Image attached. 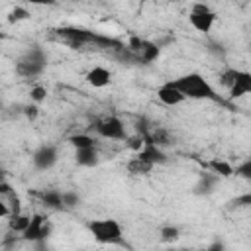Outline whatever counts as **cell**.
<instances>
[{
  "instance_id": "6da1fadb",
  "label": "cell",
  "mask_w": 251,
  "mask_h": 251,
  "mask_svg": "<svg viewBox=\"0 0 251 251\" xmlns=\"http://www.w3.org/2000/svg\"><path fill=\"white\" fill-rule=\"evenodd\" d=\"M171 82L184 94L186 100H218L216 88L200 73H186L178 78H173Z\"/></svg>"
},
{
  "instance_id": "7a4b0ae2",
  "label": "cell",
  "mask_w": 251,
  "mask_h": 251,
  "mask_svg": "<svg viewBox=\"0 0 251 251\" xmlns=\"http://www.w3.org/2000/svg\"><path fill=\"white\" fill-rule=\"evenodd\" d=\"M86 229L90 231L94 241L102 245H124V229L118 220H112V218L88 220Z\"/></svg>"
},
{
  "instance_id": "3957f363",
  "label": "cell",
  "mask_w": 251,
  "mask_h": 251,
  "mask_svg": "<svg viewBox=\"0 0 251 251\" xmlns=\"http://www.w3.org/2000/svg\"><path fill=\"white\" fill-rule=\"evenodd\" d=\"M90 129L104 139H116V141H126L127 131H126V124L118 118V116H106L98 122H94L90 126Z\"/></svg>"
},
{
  "instance_id": "277c9868",
  "label": "cell",
  "mask_w": 251,
  "mask_h": 251,
  "mask_svg": "<svg viewBox=\"0 0 251 251\" xmlns=\"http://www.w3.org/2000/svg\"><path fill=\"white\" fill-rule=\"evenodd\" d=\"M188 24H190L196 31L208 33V31L214 27V24H216V12H214L208 4L196 2V4L192 6L190 14H188Z\"/></svg>"
},
{
  "instance_id": "5b68a950",
  "label": "cell",
  "mask_w": 251,
  "mask_h": 251,
  "mask_svg": "<svg viewBox=\"0 0 251 251\" xmlns=\"http://www.w3.org/2000/svg\"><path fill=\"white\" fill-rule=\"evenodd\" d=\"M51 231H53V224H51L43 214H33V216L29 218L27 227L20 233V237H22L24 241H29V243L39 241V239H45V241H47V237L51 235Z\"/></svg>"
},
{
  "instance_id": "8992f818",
  "label": "cell",
  "mask_w": 251,
  "mask_h": 251,
  "mask_svg": "<svg viewBox=\"0 0 251 251\" xmlns=\"http://www.w3.org/2000/svg\"><path fill=\"white\" fill-rule=\"evenodd\" d=\"M57 161H59V151L53 143H41L31 155V163L37 171H49L55 167Z\"/></svg>"
},
{
  "instance_id": "52a82bcc",
  "label": "cell",
  "mask_w": 251,
  "mask_h": 251,
  "mask_svg": "<svg viewBox=\"0 0 251 251\" xmlns=\"http://www.w3.org/2000/svg\"><path fill=\"white\" fill-rule=\"evenodd\" d=\"M135 155L141 157L143 161L151 163L153 167H157V165H165V163L169 161V155L165 153V149L159 147V145H155V143H149V141H143V147H141Z\"/></svg>"
},
{
  "instance_id": "ba28073f",
  "label": "cell",
  "mask_w": 251,
  "mask_h": 251,
  "mask_svg": "<svg viewBox=\"0 0 251 251\" xmlns=\"http://www.w3.org/2000/svg\"><path fill=\"white\" fill-rule=\"evenodd\" d=\"M249 92H251V73L239 69L233 84L227 88V96H229V100H239V98L247 96Z\"/></svg>"
},
{
  "instance_id": "9c48e42d",
  "label": "cell",
  "mask_w": 251,
  "mask_h": 251,
  "mask_svg": "<svg viewBox=\"0 0 251 251\" xmlns=\"http://www.w3.org/2000/svg\"><path fill=\"white\" fill-rule=\"evenodd\" d=\"M157 98H159V102L165 104V106H178V104H182V102L186 100L184 94H182L171 80H167L165 84H161V86L157 88Z\"/></svg>"
},
{
  "instance_id": "30bf717a",
  "label": "cell",
  "mask_w": 251,
  "mask_h": 251,
  "mask_svg": "<svg viewBox=\"0 0 251 251\" xmlns=\"http://www.w3.org/2000/svg\"><path fill=\"white\" fill-rule=\"evenodd\" d=\"M84 80L90 86H94V88H104V86H108L112 82V71L106 69V67H102V65H94L92 69L86 71Z\"/></svg>"
},
{
  "instance_id": "8fae6325",
  "label": "cell",
  "mask_w": 251,
  "mask_h": 251,
  "mask_svg": "<svg viewBox=\"0 0 251 251\" xmlns=\"http://www.w3.org/2000/svg\"><path fill=\"white\" fill-rule=\"evenodd\" d=\"M143 141H149V143H155L159 147H171L175 143V135L171 133V129L163 127V126H153L149 129V133L143 137Z\"/></svg>"
},
{
  "instance_id": "7c38bea8",
  "label": "cell",
  "mask_w": 251,
  "mask_h": 251,
  "mask_svg": "<svg viewBox=\"0 0 251 251\" xmlns=\"http://www.w3.org/2000/svg\"><path fill=\"white\" fill-rule=\"evenodd\" d=\"M218 180H220V176H218L216 173H212V171L200 173V176H198V180H196V184H194V194H198V196H208V194H212V192L216 190Z\"/></svg>"
},
{
  "instance_id": "4fadbf2b",
  "label": "cell",
  "mask_w": 251,
  "mask_h": 251,
  "mask_svg": "<svg viewBox=\"0 0 251 251\" xmlns=\"http://www.w3.org/2000/svg\"><path fill=\"white\" fill-rule=\"evenodd\" d=\"M137 55H139V65H151L153 61L159 59L161 45L157 41H151V39H141V47H139Z\"/></svg>"
},
{
  "instance_id": "5bb4252c",
  "label": "cell",
  "mask_w": 251,
  "mask_h": 251,
  "mask_svg": "<svg viewBox=\"0 0 251 251\" xmlns=\"http://www.w3.org/2000/svg\"><path fill=\"white\" fill-rule=\"evenodd\" d=\"M100 161V155H98V149L96 147H82V149H75V163L78 167H84V169H92L96 167Z\"/></svg>"
},
{
  "instance_id": "9a60e30c",
  "label": "cell",
  "mask_w": 251,
  "mask_h": 251,
  "mask_svg": "<svg viewBox=\"0 0 251 251\" xmlns=\"http://www.w3.org/2000/svg\"><path fill=\"white\" fill-rule=\"evenodd\" d=\"M35 196L41 200L43 206H47V208H51V210H63L61 190H57V188H43V190L35 192Z\"/></svg>"
},
{
  "instance_id": "2e32d148",
  "label": "cell",
  "mask_w": 251,
  "mask_h": 251,
  "mask_svg": "<svg viewBox=\"0 0 251 251\" xmlns=\"http://www.w3.org/2000/svg\"><path fill=\"white\" fill-rule=\"evenodd\" d=\"M16 75H20L22 78H37V76H41L43 75V71H45V67H39V65H33V63H29V61H25V59H18L16 61Z\"/></svg>"
},
{
  "instance_id": "e0dca14e",
  "label": "cell",
  "mask_w": 251,
  "mask_h": 251,
  "mask_svg": "<svg viewBox=\"0 0 251 251\" xmlns=\"http://www.w3.org/2000/svg\"><path fill=\"white\" fill-rule=\"evenodd\" d=\"M22 59H25V61H29V63H33V65L45 67V69H47V63H49V55H47V51H45L43 47H39V45H31V47H27V49L24 51Z\"/></svg>"
},
{
  "instance_id": "ac0fdd59",
  "label": "cell",
  "mask_w": 251,
  "mask_h": 251,
  "mask_svg": "<svg viewBox=\"0 0 251 251\" xmlns=\"http://www.w3.org/2000/svg\"><path fill=\"white\" fill-rule=\"evenodd\" d=\"M126 171H127L131 176H145V175H149V173L153 171V165L147 163V161H143L141 157L133 155V157L126 163Z\"/></svg>"
},
{
  "instance_id": "d6986e66",
  "label": "cell",
  "mask_w": 251,
  "mask_h": 251,
  "mask_svg": "<svg viewBox=\"0 0 251 251\" xmlns=\"http://www.w3.org/2000/svg\"><path fill=\"white\" fill-rule=\"evenodd\" d=\"M206 167H208V171L216 173L220 178H229V176H233V165H231L229 161H226V159H220V157L210 159Z\"/></svg>"
},
{
  "instance_id": "ffe728a7",
  "label": "cell",
  "mask_w": 251,
  "mask_h": 251,
  "mask_svg": "<svg viewBox=\"0 0 251 251\" xmlns=\"http://www.w3.org/2000/svg\"><path fill=\"white\" fill-rule=\"evenodd\" d=\"M29 214H24V212H18V214H10L8 216V229L10 231H14V233H22L25 227H27V224H29Z\"/></svg>"
},
{
  "instance_id": "44dd1931",
  "label": "cell",
  "mask_w": 251,
  "mask_h": 251,
  "mask_svg": "<svg viewBox=\"0 0 251 251\" xmlns=\"http://www.w3.org/2000/svg\"><path fill=\"white\" fill-rule=\"evenodd\" d=\"M69 143H71L75 149L96 147V137H92L88 131H84V133H73V135L69 137Z\"/></svg>"
},
{
  "instance_id": "7402d4cb",
  "label": "cell",
  "mask_w": 251,
  "mask_h": 251,
  "mask_svg": "<svg viewBox=\"0 0 251 251\" xmlns=\"http://www.w3.org/2000/svg\"><path fill=\"white\" fill-rule=\"evenodd\" d=\"M159 235H161V241H165V243H175V241L180 239V229H178L176 226H173V224H165V226H161Z\"/></svg>"
},
{
  "instance_id": "603a6c76",
  "label": "cell",
  "mask_w": 251,
  "mask_h": 251,
  "mask_svg": "<svg viewBox=\"0 0 251 251\" xmlns=\"http://www.w3.org/2000/svg\"><path fill=\"white\" fill-rule=\"evenodd\" d=\"M31 18V12L25 6H14L8 12V22L10 24H20V22H27Z\"/></svg>"
},
{
  "instance_id": "cb8c5ba5",
  "label": "cell",
  "mask_w": 251,
  "mask_h": 251,
  "mask_svg": "<svg viewBox=\"0 0 251 251\" xmlns=\"http://www.w3.org/2000/svg\"><path fill=\"white\" fill-rule=\"evenodd\" d=\"M61 200H63V210H75L80 204V194L76 190H63Z\"/></svg>"
},
{
  "instance_id": "d4e9b609",
  "label": "cell",
  "mask_w": 251,
  "mask_h": 251,
  "mask_svg": "<svg viewBox=\"0 0 251 251\" xmlns=\"http://www.w3.org/2000/svg\"><path fill=\"white\" fill-rule=\"evenodd\" d=\"M237 73H239V69H233V67H226V69L220 73V84H222L224 88H229V86L233 84V80H235Z\"/></svg>"
},
{
  "instance_id": "484cf974",
  "label": "cell",
  "mask_w": 251,
  "mask_h": 251,
  "mask_svg": "<svg viewBox=\"0 0 251 251\" xmlns=\"http://www.w3.org/2000/svg\"><path fill=\"white\" fill-rule=\"evenodd\" d=\"M233 175H235V176H241V178H245V180H251V159L241 161V163L233 169Z\"/></svg>"
},
{
  "instance_id": "4316f807",
  "label": "cell",
  "mask_w": 251,
  "mask_h": 251,
  "mask_svg": "<svg viewBox=\"0 0 251 251\" xmlns=\"http://www.w3.org/2000/svg\"><path fill=\"white\" fill-rule=\"evenodd\" d=\"M29 98H31V102L41 104V102L47 98V88H45V86H41V84L31 86V90H29Z\"/></svg>"
},
{
  "instance_id": "83f0119b",
  "label": "cell",
  "mask_w": 251,
  "mask_h": 251,
  "mask_svg": "<svg viewBox=\"0 0 251 251\" xmlns=\"http://www.w3.org/2000/svg\"><path fill=\"white\" fill-rule=\"evenodd\" d=\"M153 127V124L145 118V116H141V118H137L135 120V133H139L141 137H145L147 133H149V129Z\"/></svg>"
},
{
  "instance_id": "f1b7e54d",
  "label": "cell",
  "mask_w": 251,
  "mask_h": 251,
  "mask_svg": "<svg viewBox=\"0 0 251 251\" xmlns=\"http://www.w3.org/2000/svg\"><path fill=\"white\" fill-rule=\"evenodd\" d=\"M8 208H10V214H18V212H22V200H20V196L16 194V190H12L8 196Z\"/></svg>"
},
{
  "instance_id": "f546056e",
  "label": "cell",
  "mask_w": 251,
  "mask_h": 251,
  "mask_svg": "<svg viewBox=\"0 0 251 251\" xmlns=\"http://www.w3.org/2000/svg\"><path fill=\"white\" fill-rule=\"evenodd\" d=\"M22 112H24V116H25L29 122H35V120H37V116H39V104H35V102L25 104V106L22 108Z\"/></svg>"
},
{
  "instance_id": "4dcf8cb0",
  "label": "cell",
  "mask_w": 251,
  "mask_h": 251,
  "mask_svg": "<svg viewBox=\"0 0 251 251\" xmlns=\"http://www.w3.org/2000/svg\"><path fill=\"white\" fill-rule=\"evenodd\" d=\"M126 143H127V147L131 149V151H139L141 147H143V137L139 135V133H135V135H127L126 137Z\"/></svg>"
},
{
  "instance_id": "1f68e13d",
  "label": "cell",
  "mask_w": 251,
  "mask_h": 251,
  "mask_svg": "<svg viewBox=\"0 0 251 251\" xmlns=\"http://www.w3.org/2000/svg\"><path fill=\"white\" fill-rule=\"evenodd\" d=\"M231 208L235 206V208H247L249 204H251V194L249 192H245V194H241V196H237V198H233V200H229L227 202Z\"/></svg>"
},
{
  "instance_id": "d6a6232c",
  "label": "cell",
  "mask_w": 251,
  "mask_h": 251,
  "mask_svg": "<svg viewBox=\"0 0 251 251\" xmlns=\"http://www.w3.org/2000/svg\"><path fill=\"white\" fill-rule=\"evenodd\" d=\"M126 45H127L131 51H135V53H137V51H139V47H141V37H139V35H135V33H131Z\"/></svg>"
},
{
  "instance_id": "836d02e7",
  "label": "cell",
  "mask_w": 251,
  "mask_h": 251,
  "mask_svg": "<svg viewBox=\"0 0 251 251\" xmlns=\"http://www.w3.org/2000/svg\"><path fill=\"white\" fill-rule=\"evenodd\" d=\"M12 190H14V186H12V184H10L6 178H2V180H0V196L4 198V196H8Z\"/></svg>"
},
{
  "instance_id": "e575fe53",
  "label": "cell",
  "mask_w": 251,
  "mask_h": 251,
  "mask_svg": "<svg viewBox=\"0 0 251 251\" xmlns=\"http://www.w3.org/2000/svg\"><path fill=\"white\" fill-rule=\"evenodd\" d=\"M25 2L31 6H55L57 4V0H25Z\"/></svg>"
},
{
  "instance_id": "d590c367",
  "label": "cell",
  "mask_w": 251,
  "mask_h": 251,
  "mask_svg": "<svg viewBox=\"0 0 251 251\" xmlns=\"http://www.w3.org/2000/svg\"><path fill=\"white\" fill-rule=\"evenodd\" d=\"M8 216H10V208H8L6 200L0 196V218H8Z\"/></svg>"
},
{
  "instance_id": "8d00e7d4",
  "label": "cell",
  "mask_w": 251,
  "mask_h": 251,
  "mask_svg": "<svg viewBox=\"0 0 251 251\" xmlns=\"http://www.w3.org/2000/svg\"><path fill=\"white\" fill-rule=\"evenodd\" d=\"M208 249H210V251H222V249H224V243H222V241H216V243H212Z\"/></svg>"
},
{
  "instance_id": "74e56055",
  "label": "cell",
  "mask_w": 251,
  "mask_h": 251,
  "mask_svg": "<svg viewBox=\"0 0 251 251\" xmlns=\"http://www.w3.org/2000/svg\"><path fill=\"white\" fill-rule=\"evenodd\" d=\"M149 2H153V0H139V4L143 6V4H149Z\"/></svg>"
},
{
  "instance_id": "f35d334b",
  "label": "cell",
  "mask_w": 251,
  "mask_h": 251,
  "mask_svg": "<svg viewBox=\"0 0 251 251\" xmlns=\"http://www.w3.org/2000/svg\"><path fill=\"white\" fill-rule=\"evenodd\" d=\"M4 37H6V35H4V31H0V41H2Z\"/></svg>"
},
{
  "instance_id": "ab89813d",
  "label": "cell",
  "mask_w": 251,
  "mask_h": 251,
  "mask_svg": "<svg viewBox=\"0 0 251 251\" xmlns=\"http://www.w3.org/2000/svg\"><path fill=\"white\" fill-rule=\"evenodd\" d=\"M2 178H4V171L0 169V180H2Z\"/></svg>"
},
{
  "instance_id": "60d3db41",
  "label": "cell",
  "mask_w": 251,
  "mask_h": 251,
  "mask_svg": "<svg viewBox=\"0 0 251 251\" xmlns=\"http://www.w3.org/2000/svg\"><path fill=\"white\" fill-rule=\"evenodd\" d=\"M0 31H2V22H0Z\"/></svg>"
},
{
  "instance_id": "b9f144b4",
  "label": "cell",
  "mask_w": 251,
  "mask_h": 251,
  "mask_svg": "<svg viewBox=\"0 0 251 251\" xmlns=\"http://www.w3.org/2000/svg\"><path fill=\"white\" fill-rule=\"evenodd\" d=\"M0 106H2V102H0Z\"/></svg>"
}]
</instances>
